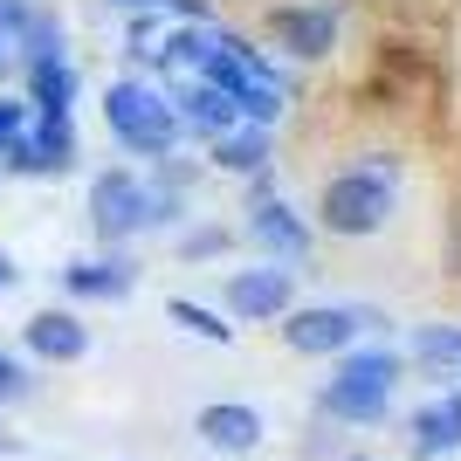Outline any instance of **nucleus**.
<instances>
[{
  "instance_id": "obj_12",
  "label": "nucleus",
  "mask_w": 461,
  "mask_h": 461,
  "mask_svg": "<svg viewBox=\"0 0 461 461\" xmlns=\"http://www.w3.org/2000/svg\"><path fill=\"white\" fill-rule=\"evenodd\" d=\"M193 434H200L213 455H255L269 427H262V413H255L249 400H213V406L193 413Z\"/></svg>"
},
{
  "instance_id": "obj_29",
  "label": "nucleus",
  "mask_w": 461,
  "mask_h": 461,
  "mask_svg": "<svg viewBox=\"0 0 461 461\" xmlns=\"http://www.w3.org/2000/svg\"><path fill=\"white\" fill-rule=\"evenodd\" d=\"M14 77V49H7V41H0V83Z\"/></svg>"
},
{
  "instance_id": "obj_14",
  "label": "nucleus",
  "mask_w": 461,
  "mask_h": 461,
  "mask_svg": "<svg viewBox=\"0 0 461 461\" xmlns=\"http://www.w3.org/2000/svg\"><path fill=\"white\" fill-rule=\"evenodd\" d=\"M406 447H413L420 461H447V455H461V385L406 413Z\"/></svg>"
},
{
  "instance_id": "obj_15",
  "label": "nucleus",
  "mask_w": 461,
  "mask_h": 461,
  "mask_svg": "<svg viewBox=\"0 0 461 461\" xmlns=\"http://www.w3.org/2000/svg\"><path fill=\"white\" fill-rule=\"evenodd\" d=\"M21 83H28L21 96H28V111H35V117H69V111H77V90H83V77H77V62H69V56L28 62Z\"/></svg>"
},
{
  "instance_id": "obj_28",
  "label": "nucleus",
  "mask_w": 461,
  "mask_h": 461,
  "mask_svg": "<svg viewBox=\"0 0 461 461\" xmlns=\"http://www.w3.org/2000/svg\"><path fill=\"white\" fill-rule=\"evenodd\" d=\"M14 283H21V269L7 262V255H0V289H14Z\"/></svg>"
},
{
  "instance_id": "obj_4",
  "label": "nucleus",
  "mask_w": 461,
  "mask_h": 461,
  "mask_svg": "<svg viewBox=\"0 0 461 461\" xmlns=\"http://www.w3.org/2000/svg\"><path fill=\"white\" fill-rule=\"evenodd\" d=\"M262 41L283 49L289 62H330L338 56V14L324 0H283L262 14Z\"/></svg>"
},
{
  "instance_id": "obj_1",
  "label": "nucleus",
  "mask_w": 461,
  "mask_h": 461,
  "mask_svg": "<svg viewBox=\"0 0 461 461\" xmlns=\"http://www.w3.org/2000/svg\"><path fill=\"white\" fill-rule=\"evenodd\" d=\"M104 124H111V138L131 158H145V166L166 158V152H179V138H186L158 77H117L111 90H104Z\"/></svg>"
},
{
  "instance_id": "obj_18",
  "label": "nucleus",
  "mask_w": 461,
  "mask_h": 461,
  "mask_svg": "<svg viewBox=\"0 0 461 461\" xmlns=\"http://www.w3.org/2000/svg\"><path fill=\"white\" fill-rule=\"evenodd\" d=\"M166 317H173L179 330H193V338H207V345H234V317H221V310L193 303V296H173L166 303Z\"/></svg>"
},
{
  "instance_id": "obj_7",
  "label": "nucleus",
  "mask_w": 461,
  "mask_h": 461,
  "mask_svg": "<svg viewBox=\"0 0 461 461\" xmlns=\"http://www.w3.org/2000/svg\"><path fill=\"white\" fill-rule=\"evenodd\" d=\"M358 303H296L283 317V345L296 358H338V351L358 345Z\"/></svg>"
},
{
  "instance_id": "obj_20",
  "label": "nucleus",
  "mask_w": 461,
  "mask_h": 461,
  "mask_svg": "<svg viewBox=\"0 0 461 461\" xmlns=\"http://www.w3.org/2000/svg\"><path fill=\"white\" fill-rule=\"evenodd\" d=\"M179 221H186V193L158 186V179L145 173V228H179Z\"/></svg>"
},
{
  "instance_id": "obj_5",
  "label": "nucleus",
  "mask_w": 461,
  "mask_h": 461,
  "mask_svg": "<svg viewBox=\"0 0 461 461\" xmlns=\"http://www.w3.org/2000/svg\"><path fill=\"white\" fill-rule=\"evenodd\" d=\"M221 303H228L234 324H283L289 310H296V276H289V262L228 269V283H221Z\"/></svg>"
},
{
  "instance_id": "obj_31",
  "label": "nucleus",
  "mask_w": 461,
  "mask_h": 461,
  "mask_svg": "<svg viewBox=\"0 0 461 461\" xmlns=\"http://www.w3.org/2000/svg\"><path fill=\"white\" fill-rule=\"evenodd\" d=\"M351 461H379V455H351Z\"/></svg>"
},
{
  "instance_id": "obj_19",
  "label": "nucleus",
  "mask_w": 461,
  "mask_h": 461,
  "mask_svg": "<svg viewBox=\"0 0 461 461\" xmlns=\"http://www.w3.org/2000/svg\"><path fill=\"white\" fill-rule=\"evenodd\" d=\"M413 358L434 372H461V324H420L413 330Z\"/></svg>"
},
{
  "instance_id": "obj_25",
  "label": "nucleus",
  "mask_w": 461,
  "mask_h": 461,
  "mask_svg": "<svg viewBox=\"0 0 461 461\" xmlns=\"http://www.w3.org/2000/svg\"><path fill=\"white\" fill-rule=\"evenodd\" d=\"M158 14H173V21H200V28H213V0H158Z\"/></svg>"
},
{
  "instance_id": "obj_6",
  "label": "nucleus",
  "mask_w": 461,
  "mask_h": 461,
  "mask_svg": "<svg viewBox=\"0 0 461 461\" xmlns=\"http://www.w3.org/2000/svg\"><path fill=\"white\" fill-rule=\"evenodd\" d=\"M90 234L104 249H124L131 234H145V179L131 166H104L90 179Z\"/></svg>"
},
{
  "instance_id": "obj_23",
  "label": "nucleus",
  "mask_w": 461,
  "mask_h": 461,
  "mask_svg": "<svg viewBox=\"0 0 461 461\" xmlns=\"http://www.w3.org/2000/svg\"><path fill=\"white\" fill-rule=\"evenodd\" d=\"M28 21H35V0H0V41H7V49L28 35Z\"/></svg>"
},
{
  "instance_id": "obj_3",
  "label": "nucleus",
  "mask_w": 461,
  "mask_h": 461,
  "mask_svg": "<svg viewBox=\"0 0 461 461\" xmlns=\"http://www.w3.org/2000/svg\"><path fill=\"white\" fill-rule=\"evenodd\" d=\"M393 207H400V193H393L385 173L345 166V173H330L324 193H317V228L338 234V241H372V234H385Z\"/></svg>"
},
{
  "instance_id": "obj_9",
  "label": "nucleus",
  "mask_w": 461,
  "mask_h": 461,
  "mask_svg": "<svg viewBox=\"0 0 461 461\" xmlns=\"http://www.w3.org/2000/svg\"><path fill=\"white\" fill-rule=\"evenodd\" d=\"M166 96H173L179 131H186L193 145H213L221 131H234V124H241V104H234L221 83H207V77H179V83H166Z\"/></svg>"
},
{
  "instance_id": "obj_11",
  "label": "nucleus",
  "mask_w": 461,
  "mask_h": 461,
  "mask_svg": "<svg viewBox=\"0 0 461 461\" xmlns=\"http://www.w3.org/2000/svg\"><path fill=\"white\" fill-rule=\"evenodd\" d=\"M138 289V262L124 249L111 255H83V262H69L62 269V296H77V303H124Z\"/></svg>"
},
{
  "instance_id": "obj_2",
  "label": "nucleus",
  "mask_w": 461,
  "mask_h": 461,
  "mask_svg": "<svg viewBox=\"0 0 461 461\" xmlns=\"http://www.w3.org/2000/svg\"><path fill=\"white\" fill-rule=\"evenodd\" d=\"M393 385H400V358L393 351H338V372L324 379V393H317V413L338 427H379L385 413H393Z\"/></svg>"
},
{
  "instance_id": "obj_27",
  "label": "nucleus",
  "mask_w": 461,
  "mask_h": 461,
  "mask_svg": "<svg viewBox=\"0 0 461 461\" xmlns=\"http://www.w3.org/2000/svg\"><path fill=\"white\" fill-rule=\"evenodd\" d=\"M104 7H117V14H138V7H158V0H104Z\"/></svg>"
},
{
  "instance_id": "obj_17",
  "label": "nucleus",
  "mask_w": 461,
  "mask_h": 461,
  "mask_svg": "<svg viewBox=\"0 0 461 461\" xmlns=\"http://www.w3.org/2000/svg\"><path fill=\"white\" fill-rule=\"evenodd\" d=\"M56 56H69V41H62V21L49 14V7H35L28 35L14 41V69H28V62H56Z\"/></svg>"
},
{
  "instance_id": "obj_8",
  "label": "nucleus",
  "mask_w": 461,
  "mask_h": 461,
  "mask_svg": "<svg viewBox=\"0 0 461 461\" xmlns=\"http://www.w3.org/2000/svg\"><path fill=\"white\" fill-rule=\"evenodd\" d=\"M0 166L21 179H62L77 166V124L69 117H28V131L0 152Z\"/></svg>"
},
{
  "instance_id": "obj_30",
  "label": "nucleus",
  "mask_w": 461,
  "mask_h": 461,
  "mask_svg": "<svg viewBox=\"0 0 461 461\" xmlns=\"http://www.w3.org/2000/svg\"><path fill=\"white\" fill-rule=\"evenodd\" d=\"M0 455H21V434H7V427H0Z\"/></svg>"
},
{
  "instance_id": "obj_26",
  "label": "nucleus",
  "mask_w": 461,
  "mask_h": 461,
  "mask_svg": "<svg viewBox=\"0 0 461 461\" xmlns=\"http://www.w3.org/2000/svg\"><path fill=\"white\" fill-rule=\"evenodd\" d=\"M255 200H276V166H262V173L241 179V207H255Z\"/></svg>"
},
{
  "instance_id": "obj_24",
  "label": "nucleus",
  "mask_w": 461,
  "mask_h": 461,
  "mask_svg": "<svg viewBox=\"0 0 461 461\" xmlns=\"http://www.w3.org/2000/svg\"><path fill=\"white\" fill-rule=\"evenodd\" d=\"M28 117H35V111H28V96H0V152L28 131Z\"/></svg>"
},
{
  "instance_id": "obj_13",
  "label": "nucleus",
  "mask_w": 461,
  "mask_h": 461,
  "mask_svg": "<svg viewBox=\"0 0 461 461\" xmlns=\"http://www.w3.org/2000/svg\"><path fill=\"white\" fill-rule=\"evenodd\" d=\"M21 345H28V358H41V366H77L83 351H90V324H83L77 310H35V317L21 324Z\"/></svg>"
},
{
  "instance_id": "obj_22",
  "label": "nucleus",
  "mask_w": 461,
  "mask_h": 461,
  "mask_svg": "<svg viewBox=\"0 0 461 461\" xmlns=\"http://www.w3.org/2000/svg\"><path fill=\"white\" fill-rule=\"evenodd\" d=\"M21 400H35V372L14 351H0V406H21Z\"/></svg>"
},
{
  "instance_id": "obj_21",
  "label": "nucleus",
  "mask_w": 461,
  "mask_h": 461,
  "mask_svg": "<svg viewBox=\"0 0 461 461\" xmlns=\"http://www.w3.org/2000/svg\"><path fill=\"white\" fill-rule=\"evenodd\" d=\"M228 249H234V234L228 228H207V221L179 234V262H221Z\"/></svg>"
},
{
  "instance_id": "obj_10",
  "label": "nucleus",
  "mask_w": 461,
  "mask_h": 461,
  "mask_svg": "<svg viewBox=\"0 0 461 461\" xmlns=\"http://www.w3.org/2000/svg\"><path fill=\"white\" fill-rule=\"evenodd\" d=\"M241 213H249V228H241V234H249L269 262H303V255H310V221L289 207L283 193H276V200H255V207H241Z\"/></svg>"
},
{
  "instance_id": "obj_16",
  "label": "nucleus",
  "mask_w": 461,
  "mask_h": 461,
  "mask_svg": "<svg viewBox=\"0 0 461 461\" xmlns=\"http://www.w3.org/2000/svg\"><path fill=\"white\" fill-rule=\"evenodd\" d=\"M207 158L221 173L249 179V173H262V166H276V138H269V124H234V131H221L207 145Z\"/></svg>"
}]
</instances>
